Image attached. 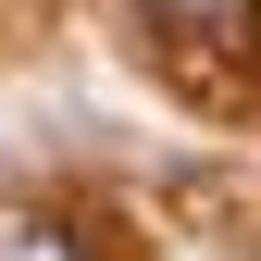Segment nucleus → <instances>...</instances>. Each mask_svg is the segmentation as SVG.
I'll return each mask as SVG.
<instances>
[{
	"instance_id": "obj_1",
	"label": "nucleus",
	"mask_w": 261,
	"mask_h": 261,
	"mask_svg": "<svg viewBox=\"0 0 261 261\" xmlns=\"http://www.w3.org/2000/svg\"><path fill=\"white\" fill-rule=\"evenodd\" d=\"M0 261H87V237L62 212H0Z\"/></svg>"
},
{
	"instance_id": "obj_2",
	"label": "nucleus",
	"mask_w": 261,
	"mask_h": 261,
	"mask_svg": "<svg viewBox=\"0 0 261 261\" xmlns=\"http://www.w3.org/2000/svg\"><path fill=\"white\" fill-rule=\"evenodd\" d=\"M149 13H162V25H224L237 0H149Z\"/></svg>"
}]
</instances>
